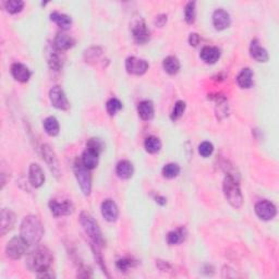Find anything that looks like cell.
I'll use <instances>...</instances> for the list:
<instances>
[{"mask_svg":"<svg viewBox=\"0 0 279 279\" xmlns=\"http://www.w3.org/2000/svg\"><path fill=\"white\" fill-rule=\"evenodd\" d=\"M20 235L29 246H36L44 235V227L38 217L29 215L21 222Z\"/></svg>","mask_w":279,"mask_h":279,"instance_id":"1","label":"cell"},{"mask_svg":"<svg viewBox=\"0 0 279 279\" xmlns=\"http://www.w3.org/2000/svg\"><path fill=\"white\" fill-rule=\"evenodd\" d=\"M53 261L54 257L48 248L37 247L27 255V267L38 274L51 268Z\"/></svg>","mask_w":279,"mask_h":279,"instance_id":"2","label":"cell"},{"mask_svg":"<svg viewBox=\"0 0 279 279\" xmlns=\"http://www.w3.org/2000/svg\"><path fill=\"white\" fill-rule=\"evenodd\" d=\"M222 190H224V194L227 202H228L234 208H241V206L243 205V195L241 189L239 187L238 180L235 178L234 175H226L224 183H222Z\"/></svg>","mask_w":279,"mask_h":279,"instance_id":"3","label":"cell"},{"mask_svg":"<svg viewBox=\"0 0 279 279\" xmlns=\"http://www.w3.org/2000/svg\"><path fill=\"white\" fill-rule=\"evenodd\" d=\"M80 224L83 227V229L85 231L94 244H96L97 247H103L104 246V238H103L102 230L98 226L97 221L94 220V217L91 214L88 212H82L80 214Z\"/></svg>","mask_w":279,"mask_h":279,"instance_id":"4","label":"cell"},{"mask_svg":"<svg viewBox=\"0 0 279 279\" xmlns=\"http://www.w3.org/2000/svg\"><path fill=\"white\" fill-rule=\"evenodd\" d=\"M73 171L81 191L85 196H88L92 192V177L91 174H89V169L82 164L81 160H76L74 162Z\"/></svg>","mask_w":279,"mask_h":279,"instance_id":"5","label":"cell"},{"mask_svg":"<svg viewBox=\"0 0 279 279\" xmlns=\"http://www.w3.org/2000/svg\"><path fill=\"white\" fill-rule=\"evenodd\" d=\"M29 244L24 241L23 238L21 237H14L9 240L6 247V254L11 260H20L25 252Z\"/></svg>","mask_w":279,"mask_h":279,"instance_id":"6","label":"cell"},{"mask_svg":"<svg viewBox=\"0 0 279 279\" xmlns=\"http://www.w3.org/2000/svg\"><path fill=\"white\" fill-rule=\"evenodd\" d=\"M41 151L43 160L45 161L46 165L48 166L51 174H53L56 178H59L60 175H61V170H60L58 158L57 155H56V153L54 152V149L51 148L48 144H44L42 145Z\"/></svg>","mask_w":279,"mask_h":279,"instance_id":"7","label":"cell"},{"mask_svg":"<svg viewBox=\"0 0 279 279\" xmlns=\"http://www.w3.org/2000/svg\"><path fill=\"white\" fill-rule=\"evenodd\" d=\"M132 36L137 44H147L151 38V32L143 19H137L131 25Z\"/></svg>","mask_w":279,"mask_h":279,"instance_id":"8","label":"cell"},{"mask_svg":"<svg viewBox=\"0 0 279 279\" xmlns=\"http://www.w3.org/2000/svg\"><path fill=\"white\" fill-rule=\"evenodd\" d=\"M49 209L53 216L55 217H61L71 215L74 212V205L72 204L71 201L66 200L62 202H58L56 200L49 201Z\"/></svg>","mask_w":279,"mask_h":279,"instance_id":"9","label":"cell"},{"mask_svg":"<svg viewBox=\"0 0 279 279\" xmlns=\"http://www.w3.org/2000/svg\"><path fill=\"white\" fill-rule=\"evenodd\" d=\"M255 213L259 218H261L262 220L268 221L272 220L273 218L276 216L277 214V208L272 202H269L267 200H263L257 202L255 204Z\"/></svg>","mask_w":279,"mask_h":279,"instance_id":"10","label":"cell"},{"mask_svg":"<svg viewBox=\"0 0 279 279\" xmlns=\"http://www.w3.org/2000/svg\"><path fill=\"white\" fill-rule=\"evenodd\" d=\"M49 100L51 105L59 110H68L69 107H70L66 94H64L63 89L60 87H54L50 89Z\"/></svg>","mask_w":279,"mask_h":279,"instance_id":"11","label":"cell"},{"mask_svg":"<svg viewBox=\"0 0 279 279\" xmlns=\"http://www.w3.org/2000/svg\"><path fill=\"white\" fill-rule=\"evenodd\" d=\"M126 70L129 74L142 75L148 70V63L147 60L132 56L126 60Z\"/></svg>","mask_w":279,"mask_h":279,"instance_id":"12","label":"cell"},{"mask_svg":"<svg viewBox=\"0 0 279 279\" xmlns=\"http://www.w3.org/2000/svg\"><path fill=\"white\" fill-rule=\"evenodd\" d=\"M16 218L15 214L8 208H2L0 213V235H6L14 229Z\"/></svg>","mask_w":279,"mask_h":279,"instance_id":"13","label":"cell"},{"mask_svg":"<svg viewBox=\"0 0 279 279\" xmlns=\"http://www.w3.org/2000/svg\"><path fill=\"white\" fill-rule=\"evenodd\" d=\"M101 212L103 217L105 218L107 221L114 222L118 220L119 217V209L117 204L115 203L113 200H105L102 203L101 206Z\"/></svg>","mask_w":279,"mask_h":279,"instance_id":"14","label":"cell"},{"mask_svg":"<svg viewBox=\"0 0 279 279\" xmlns=\"http://www.w3.org/2000/svg\"><path fill=\"white\" fill-rule=\"evenodd\" d=\"M11 75L14 76L15 81H18L20 83H27L28 81L31 79V71L29 69L25 66V64L21 62H15L11 66L10 69Z\"/></svg>","mask_w":279,"mask_h":279,"instance_id":"15","label":"cell"},{"mask_svg":"<svg viewBox=\"0 0 279 279\" xmlns=\"http://www.w3.org/2000/svg\"><path fill=\"white\" fill-rule=\"evenodd\" d=\"M53 45L60 53H63V51L69 50L75 45V40L72 36L68 35V34L60 32L56 35Z\"/></svg>","mask_w":279,"mask_h":279,"instance_id":"16","label":"cell"},{"mask_svg":"<svg viewBox=\"0 0 279 279\" xmlns=\"http://www.w3.org/2000/svg\"><path fill=\"white\" fill-rule=\"evenodd\" d=\"M231 19L230 15L224 9H217L216 11H214L213 14V24L214 28L218 31H222V29H226L230 27Z\"/></svg>","mask_w":279,"mask_h":279,"instance_id":"17","label":"cell"},{"mask_svg":"<svg viewBox=\"0 0 279 279\" xmlns=\"http://www.w3.org/2000/svg\"><path fill=\"white\" fill-rule=\"evenodd\" d=\"M29 183L34 188H41L45 182V175L42 167L38 164H31L29 169Z\"/></svg>","mask_w":279,"mask_h":279,"instance_id":"18","label":"cell"},{"mask_svg":"<svg viewBox=\"0 0 279 279\" xmlns=\"http://www.w3.org/2000/svg\"><path fill=\"white\" fill-rule=\"evenodd\" d=\"M250 55L257 62H267L269 59L267 50H266L263 46H261L259 40H256V38L252 40L251 42Z\"/></svg>","mask_w":279,"mask_h":279,"instance_id":"19","label":"cell"},{"mask_svg":"<svg viewBox=\"0 0 279 279\" xmlns=\"http://www.w3.org/2000/svg\"><path fill=\"white\" fill-rule=\"evenodd\" d=\"M200 57L205 63L214 64L220 58V50L215 46H204L201 50Z\"/></svg>","mask_w":279,"mask_h":279,"instance_id":"20","label":"cell"},{"mask_svg":"<svg viewBox=\"0 0 279 279\" xmlns=\"http://www.w3.org/2000/svg\"><path fill=\"white\" fill-rule=\"evenodd\" d=\"M47 62H48L51 70L54 71H60L63 67V58L61 53L56 49L54 45L47 54Z\"/></svg>","mask_w":279,"mask_h":279,"instance_id":"21","label":"cell"},{"mask_svg":"<svg viewBox=\"0 0 279 279\" xmlns=\"http://www.w3.org/2000/svg\"><path fill=\"white\" fill-rule=\"evenodd\" d=\"M98 158H100V153L94 151L92 148L87 147L82 154V157H81V162H82V164L87 167L88 169L92 170L97 166Z\"/></svg>","mask_w":279,"mask_h":279,"instance_id":"22","label":"cell"},{"mask_svg":"<svg viewBox=\"0 0 279 279\" xmlns=\"http://www.w3.org/2000/svg\"><path fill=\"white\" fill-rule=\"evenodd\" d=\"M116 174L120 179H130L134 174V167L129 161H120L116 166Z\"/></svg>","mask_w":279,"mask_h":279,"instance_id":"23","label":"cell"},{"mask_svg":"<svg viewBox=\"0 0 279 279\" xmlns=\"http://www.w3.org/2000/svg\"><path fill=\"white\" fill-rule=\"evenodd\" d=\"M253 71L250 68H244L239 72L237 76V83L241 88H251L253 85Z\"/></svg>","mask_w":279,"mask_h":279,"instance_id":"24","label":"cell"},{"mask_svg":"<svg viewBox=\"0 0 279 279\" xmlns=\"http://www.w3.org/2000/svg\"><path fill=\"white\" fill-rule=\"evenodd\" d=\"M137 113L142 120L145 121H148V120H152L154 118V104L151 101H143L141 102L139 106H137Z\"/></svg>","mask_w":279,"mask_h":279,"instance_id":"25","label":"cell"},{"mask_svg":"<svg viewBox=\"0 0 279 279\" xmlns=\"http://www.w3.org/2000/svg\"><path fill=\"white\" fill-rule=\"evenodd\" d=\"M215 110H216V116L217 119L222 120L226 118L227 116L229 114V105H228V101L227 98L222 95H217L215 98Z\"/></svg>","mask_w":279,"mask_h":279,"instance_id":"26","label":"cell"},{"mask_svg":"<svg viewBox=\"0 0 279 279\" xmlns=\"http://www.w3.org/2000/svg\"><path fill=\"white\" fill-rule=\"evenodd\" d=\"M187 229L184 227H180V228L170 231V233L167 235V243L169 246H177V244L182 243L187 238Z\"/></svg>","mask_w":279,"mask_h":279,"instance_id":"27","label":"cell"},{"mask_svg":"<svg viewBox=\"0 0 279 279\" xmlns=\"http://www.w3.org/2000/svg\"><path fill=\"white\" fill-rule=\"evenodd\" d=\"M50 20L58 25L60 29H70L72 24V19L71 16H69L68 15L60 14V12L54 11L50 14Z\"/></svg>","mask_w":279,"mask_h":279,"instance_id":"28","label":"cell"},{"mask_svg":"<svg viewBox=\"0 0 279 279\" xmlns=\"http://www.w3.org/2000/svg\"><path fill=\"white\" fill-rule=\"evenodd\" d=\"M162 67H164V70L167 72V73L170 75L177 74L180 68H181V64H180L179 59L175 56H168L164 59L162 61Z\"/></svg>","mask_w":279,"mask_h":279,"instance_id":"29","label":"cell"},{"mask_svg":"<svg viewBox=\"0 0 279 279\" xmlns=\"http://www.w3.org/2000/svg\"><path fill=\"white\" fill-rule=\"evenodd\" d=\"M43 127H44L45 132L49 136H56L59 134V131H60L59 122L55 117L46 118L44 120V122H43Z\"/></svg>","mask_w":279,"mask_h":279,"instance_id":"30","label":"cell"},{"mask_svg":"<svg viewBox=\"0 0 279 279\" xmlns=\"http://www.w3.org/2000/svg\"><path fill=\"white\" fill-rule=\"evenodd\" d=\"M144 147L149 154H156L161 151L162 142L157 136H148L144 142Z\"/></svg>","mask_w":279,"mask_h":279,"instance_id":"31","label":"cell"},{"mask_svg":"<svg viewBox=\"0 0 279 279\" xmlns=\"http://www.w3.org/2000/svg\"><path fill=\"white\" fill-rule=\"evenodd\" d=\"M180 171H181V169H180V166L178 164L169 162V164L165 165L164 168H162V176L167 179H174L178 177Z\"/></svg>","mask_w":279,"mask_h":279,"instance_id":"32","label":"cell"},{"mask_svg":"<svg viewBox=\"0 0 279 279\" xmlns=\"http://www.w3.org/2000/svg\"><path fill=\"white\" fill-rule=\"evenodd\" d=\"M3 6H5V9L9 12V14L15 15L23 10L24 2L21 1V0H9V1L3 2Z\"/></svg>","mask_w":279,"mask_h":279,"instance_id":"33","label":"cell"},{"mask_svg":"<svg viewBox=\"0 0 279 279\" xmlns=\"http://www.w3.org/2000/svg\"><path fill=\"white\" fill-rule=\"evenodd\" d=\"M196 10H195V2L190 1L188 2L184 7V19L188 24H193L195 21Z\"/></svg>","mask_w":279,"mask_h":279,"instance_id":"34","label":"cell"},{"mask_svg":"<svg viewBox=\"0 0 279 279\" xmlns=\"http://www.w3.org/2000/svg\"><path fill=\"white\" fill-rule=\"evenodd\" d=\"M186 107H187L186 103H184L183 101H178L175 104L173 111H171L170 119L173 120V121H177L178 119L181 118L184 114V111H186Z\"/></svg>","mask_w":279,"mask_h":279,"instance_id":"35","label":"cell"},{"mask_svg":"<svg viewBox=\"0 0 279 279\" xmlns=\"http://www.w3.org/2000/svg\"><path fill=\"white\" fill-rule=\"evenodd\" d=\"M122 108V103L120 102L118 98H110L108 102L106 103V109L107 113H108L110 116H115L118 111L121 110Z\"/></svg>","mask_w":279,"mask_h":279,"instance_id":"36","label":"cell"},{"mask_svg":"<svg viewBox=\"0 0 279 279\" xmlns=\"http://www.w3.org/2000/svg\"><path fill=\"white\" fill-rule=\"evenodd\" d=\"M102 56V49L100 47H92L88 50L85 51V58H87V62L96 61V60Z\"/></svg>","mask_w":279,"mask_h":279,"instance_id":"37","label":"cell"},{"mask_svg":"<svg viewBox=\"0 0 279 279\" xmlns=\"http://www.w3.org/2000/svg\"><path fill=\"white\" fill-rule=\"evenodd\" d=\"M214 152V147L211 142H207V141H205V142H202L199 147V153L202 157H208L211 156Z\"/></svg>","mask_w":279,"mask_h":279,"instance_id":"38","label":"cell"},{"mask_svg":"<svg viewBox=\"0 0 279 279\" xmlns=\"http://www.w3.org/2000/svg\"><path fill=\"white\" fill-rule=\"evenodd\" d=\"M87 147L92 148L94 151H96L98 153H102L103 149H104V143L101 139H97V137H92V139L88 140V142L87 143Z\"/></svg>","mask_w":279,"mask_h":279,"instance_id":"39","label":"cell"},{"mask_svg":"<svg viewBox=\"0 0 279 279\" xmlns=\"http://www.w3.org/2000/svg\"><path fill=\"white\" fill-rule=\"evenodd\" d=\"M134 265V261L132 259H128V257H124V259H120L117 261V267L119 270H121V272H127L129 268L133 267Z\"/></svg>","mask_w":279,"mask_h":279,"instance_id":"40","label":"cell"},{"mask_svg":"<svg viewBox=\"0 0 279 279\" xmlns=\"http://www.w3.org/2000/svg\"><path fill=\"white\" fill-rule=\"evenodd\" d=\"M154 23H155L156 27L162 28L167 23V15H158L155 18Z\"/></svg>","mask_w":279,"mask_h":279,"instance_id":"41","label":"cell"},{"mask_svg":"<svg viewBox=\"0 0 279 279\" xmlns=\"http://www.w3.org/2000/svg\"><path fill=\"white\" fill-rule=\"evenodd\" d=\"M200 35L197 33H191L190 36H189V43H190V45L193 47H196L197 45L200 44Z\"/></svg>","mask_w":279,"mask_h":279,"instance_id":"42","label":"cell"},{"mask_svg":"<svg viewBox=\"0 0 279 279\" xmlns=\"http://www.w3.org/2000/svg\"><path fill=\"white\" fill-rule=\"evenodd\" d=\"M37 277H40V278H55L56 276L54 275L51 268H49L47 270H44V272H42V273H38Z\"/></svg>","mask_w":279,"mask_h":279,"instance_id":"43","label":"cell"},{"mask_svg":"<svg viewBox=\"0 0 279 279\" xmlns=\"http://www.w3.org/2000/svg\"><path fill=\"white\" fill-rule=\"evenodd\" d=\"M154 200H155V202H156L157 204H160V205H162V206H164V205L167 203L166 197L162 196V195H160V194L155 195V197H154Z\"/></svg>","mask_w":279,"mask_h":279,"instance_id":"44","label":"cell"}]
</instances>
